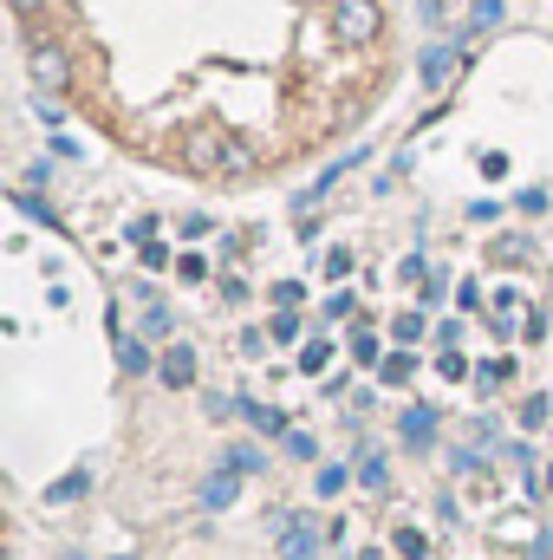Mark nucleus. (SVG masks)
Here are the masks:
<instances>
[{"label": "nucleus", "mask_w": 553, "mask_h": 560, "mask_svg": "<svg viewBox=\"0 0 553 560\" xmlns=\"http://www.w3.org/2000/svg\"><path fill=\"white\" fill-rule=\"evenodd\" d=\"M416 72H423V85H443V79H449V72H456V52H443V46H430V52H423V66H416Z\"/></svg>", "instance_id": "3"}, {"label": "nucleus", "mask_w": 553, "mask_h": 560, "mask_svg": "<svg viewBox=\"0 0 553 560\" xmlns=\"http://www.w3.org/2000/svg\"><path fill=\"white\" fill-rule=\"evenodd\" d=\"M385 378H391V385H404V378H411V359H404V352H398V359H385Z\"/></svg>", "instance_id": "9"}, {"label": "nucleus", "mask_w": 553, "mask_h": 560, "mask_svg": "<svg viewBox=\"0 0 553 560\" xmlns=\"http://www.w3.org/2000/svg\"><path fill=\"white\" fill-rule=\"evenodd\" d=\"M482 26H495V0H482V7L469 13V26H462V33H482Z\"/></svg>", "instance_id": "6"}, {"label": "nucleus", "mask_w": 553, "mask_h": 560, "mask_svg": "<svg viewBox=\"0 0 553 560\" xmlns=\"http://www.w3.org/2000/svg\"><path fill=\"white\" fill-rule=\"evenodd\" d=\"M306 548H313V535H306V528H293V535H286V560H306Z\"/></svg>", "instance_id": "8"}, {"label": "nucleus", "mask_w": 553, "mask_h": 560, "mask_svg": "<svg viewBox=\"0 0 553 560\" xmlns=\"http://www.w3.org/2000/svg\"><path fill=\"white\" fill-rule=\"evenodd\" d=\"M352 352H358V359H365V365H372V359H378V339H372V332H365V326H358V332H352Z\"/></svg>", "instance_id": "7"}, {"label": "nucleus", "mask_w": 553, "mask_h": 560, "mask_svg": "<svg viewBox=\"0 0 553 560\" xmlns=\"http://www.w3.org/2000/svg\"><path fill=\"white\" fill-rule=\"evenodd\" d=\"M33 79L39 85H72V59L59 46H33Z\"/></svg>", "instance_id": "2"}, {"label": "nucleus", "mask_w": 553, "mask_h": 560, "mask_svg": "<svg viewBox=\"0 0 553 560\" xmlns=\"http://www.w3.org/2000/svg\"><path fill=\"white\" fill-rule=\"evenodd\" d=\"M332 26H339L345 46L378 39V0H332Z\"/></svg>", "instance_id": "1"}, {"label": "nucleus", "mask_w": 553, "mask_h": 560, "mask_svg": "<svg viewBox=\"0 0 553 560\" xmlns=\"http://www.w3.org/2000/svg\"><path fill=\"white\" fill-rule=\"evenodd\" d=\"M189 372H196V359H189L183 346H169V359H163V378H169V385H189Z\"/></svg>", "instance_id": "4"}, {"label": "nucleus", "mask_w": 553, "mask_h": 560, "mask_svg": "<svg viewBox=\"0 0 553 560\" xmlns=\"http://www.w3.org/2000/svg\"><path fill=\"white\" fill-rule=\"evenodd\" d=\"M13 7H20V13H39V7H46V0H13Z\"/></svg>", "instance_id": "10"}, {"label": "nucleus", "mask_w": 553, "mask_h": 560, "mask_svg": "<svg viewBox=\"0 0 553 560\" xmlns=\"http://www.w3.org/2000/svg\"><path fill=\"white\" fill-rule=\"evenodd\" d=\"M430 430H436V418H430V411H411V418H404V436H411V443H423Z\"/></svg>", "instance_id": "5"}]
</instances>
